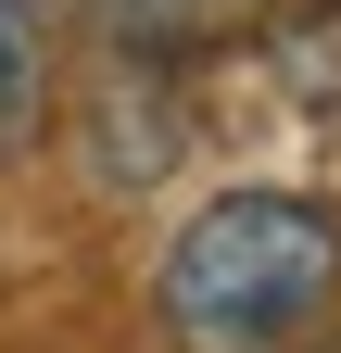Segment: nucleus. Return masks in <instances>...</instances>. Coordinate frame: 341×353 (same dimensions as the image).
Returning <instances> with one entry per match:
<instances>
[{"label":"nucleus","mask_w":341,"mask_h":353,"mask_svg":"<svg viewBox=\"0 0 341 353\" xmlns=\"http://www.w3.org/2000/svg\"><path fill=\"white\" fill-rule=\"evenodd\" d=\"M51 126V13L0 0V152H26Z\"/></svg>","instance_id":"nucleus-3"},{"label":"nucleus","mask_w":341,"mask_h":353,"mask_svg":"<svg viewBox=\"0 0 341 353\" xmlns=\"http://www.w3.org/2000/svg\"><path fill=\"white\" fill-rule=\"evenodd\" d=\"M341 303V214L316 190H215L152 265L177 353H316Z\"/></svg>","instance_id":"nucleus-1"},{"label":"nucleus","mask_w":341,"mask_h":353,"mask_svg":"<svg viewBox=\"0 0 341 353\" xmlns=\"http://www.w3.org/2000/svg\"><path fill=\"white\" fill-rule=\"evenodd\" d=\"M76 26H101L126 63H190V51H215V38H240L266 0H64Z\"/></svg>","instance_id":"nucleus-2"}]
</instances>
